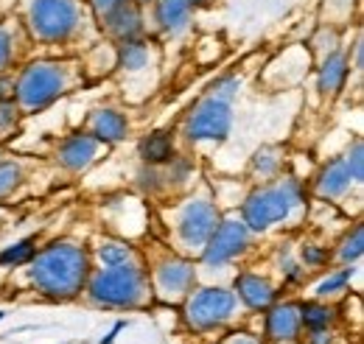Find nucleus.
I'll return each mask as SVG.
<instances>
[{"mask_svg":"<svg viewBox=\"0 0 364 344\" xmlns=\"http://www.w3.org/2000/svg\"><path fill=\"white\" fill-rule=\"evenodd\" d=\"M87 255L73 244H53L31 260V283L53 300H70L87 280Z\"/></svg>","mask_w":364,"mask_h":344,"instance_id":"obj_1","label":"nucleus"},{"mask_svg":"<svg viewBox=\"0 0 364 344\" xmlns=\"http://www.w3.org/2000/svg\"><path fill=\"white\" fill-rule=\"evenodd\" d=\"M303 202V190H300V182L294 179H286V182H277L269 185L264 190H255L247 202H244V224L247 230H267L277 221H286L291 210Z\"/></svg>","mask_w":364,"mask_h":344,"instance_id":"obj_2","label":"nucleus"},{"mask_svg":"<svg viewBox=\"0 0 364 344\" xmlns=\"http://www.w3.org/2000/svg\"><path fill=\"white\" fill-rule=\"evenodd\" d=\"M143 283H146L143 272L135 266L129 263L109 266L90 280V297L98 305H112V308L135 305L143 297Z\"/></svg>","mask_w":364,"mask_h":344,"instance_id":"obj_3","label":"nucleus"},{"mask_svg":"<svg viewBox=\"0 0 364 344\" xmlns=\"http://www.w3.org/2000/svg\"><path fill=\"white\" fill-rule=\"evenodd\" d=\"M28 26L37 40L46 43L68 40L79 26V6L76 0H31Z\"/></svg>","mask_w":364,"mask_h":344,"instance_id":"obj_4","label":"nucleus"},{"mask_svg":"<svg viewBox=\"0 0 364 344\" xmlns=\"http://www.w3.org/2000/svg\"><path fill=\"white\" fill-rule=\"evenodd\" d=\"M17 104L26 109H43L62 90H65V70L53 62H34L17 79Z\"/></svg>","mask_w":364,"mask_h":344,"instance_id":"obj_5","label":"nucleus"},{"mask_svg":"<svg viewBox=\"0 0 364 344\" xmlns=\"http://www.w3.org/2000/svg\"><path fill=\"white\" fill-rule=\"evenodd\" d=\"M232 127V109L228 101L208 95L205 101H199V107L191 112L185 131L191 140H225Z\"/></svg>","mask_w":364,"mask_h":344,"instance_id":"obj_6","label":"nucleus"},{"mask_svg":"<svg viewBox=\"0 0 364 344\" xmlns=\"http://www.w3.org/2000/svg\"><path fill=\"white\" fill-rule=\"evenodd\" d=\"M235 308V297L228 289H202L188 302V322L193 328H213L225 322Z\"/></svg>","mask_w":364,"mask_h":344,"instance_id":"obj_7","label":"nucleus"},{"mask_svg":"<svg viewBox=\"0 0 364 344\" xmlns=\"http://www.w3.org/2000/svg\"><path fill=\"white\" fill-rule=\"evenodd\" d=\"M247 241H250V230H247L244 221H235V218H232V221L219 224V227L213 230V235L208 238L205 263H208V266H222V263H228V260H232L235 255L244 252Z\"/></svg>","mask_w":364,"mask_h":344,"instance_id":"obj_8","label":"nucleus"},{"mask_svg":"<svg viewBox=\"0 0 364 344\" xmlns=\"http://www.w3.org/2000/svg\"><path fill=\"white\" fill-rule=\"evenodd\" d=\"M216 227H219V213L213 202L196 199L185 205L180 215V235L188 247H205Z\"/></svg>","mask_w":364,"mask_h":344,"instance_id":"obj_9","label":"nucleus"},{"mask_svg":"<svg viewBox=\"0 0 364 344\" xmlns=\"http://www.w3.org/2000/svg\"><path fill=\"white\" fill-rule=\"evenodd\" d=\"M101 17H104L107 31L115 34V37H121V43H124V40H135L137 34L143 31V14H140V6L132 3V0L118 3L115 9H109V11L101 14Z\"/></svg>","mask_w":364,"mask_h":344,"instance_id":"obj_10","label":"nucleus"},{"mask_svg":"<svg viewBox=\"0 0 364 344\" xmlns=\"http://www.w3.org/2000/svg\"><path fill=\"white\" fill-rule=\"evenodd\" d=\"M95 151H98V140L92 134H70L59 146V163L70 171H82L92 163Z\"/></svg>","mask_w":364,"mask_h":344,"instance_id":"obj_11","label":"nucleus"},{"mask_svg":"<svg viewBox=\"0 0 364 344\" xmlns=\"http://www.w3.org/2000/svg\"><path fill=\"white\" fill-rule=\"evenodd\" d=\"M191 0H154V17L166 34H182L191 23Z\"/></svg>","mask_w":364,"mask_h":344,"instance_id":"obj_12","label":"nucleus"},{"mask_svg":"<svg viewBox=\"0 0 364 344\" xmlns=\"http://www.w3.org/2000/svg\"><path fill=\"white\" fill-rule=\"evenodd\" d=\"M235 291H238V297L247 302L250 308H269L274 300L272 283L258 277V274H241L235 280Z\"/></svg>","mask_w":364,"mask_h":344,"instance_id":"obj_13","label":"nucleus"},{"mask_svg":"<svg viewBox=\"0 0 364 344\" xmlns=\"http://www.w3.org/2000/svg\"><path fill=\"white\" fill-rule=\"evenodd\" d=\"M90 134L104 143H118L127 137V118L115 109H98L90 118Z\"/></svg>","mask_w":364,"mask_h":344,"instance_id":"obj_14","label":"nucleus"},{"mask_svg":"<svg viewBox=\"0 0 364 344\" xmlns=\"http://www.w3.org/2000/svg\"><path fill=\"white\" fill-rule=\"evenodd\" d=\"M157 283L163 291H171V294H185L191 286H193V266L185 263V260H171V263H163L157 269Z\"/></svg>","mask_w":364,"mask_h":344,"instance_id":"obj_15","label":"nucleus"},{"mask_svg":"<svg viewBox=\"0 0 364 344\" xmlns=\"http://www.w3.org/2000/svg\"><path fill=\"white\" fill-rule=\"evenodd\" d=\"M297 330H300V308H294V305H277V308H272V313L267 319V333L272 336L274 342L294 339Z\"/></svg>","mask_w":364,"mask_h":344,"instance_id":"obj_16","label":"nucleus"},{"mask_svg":"<svg viewBox=\"0 0 364 344\" xmlns=\"http://www.w3.org/2000/svg\"><path fill=\"white\" fill-rule=\"evenodd\" d=\"M348 73H350L348 56L339 53V50L328 53L325 62H322V68H319V90H322V92H336V90H342Z\"/></svg>","mask_w":364,"mask_h":344,"instance_id":"obj_17","label":"nucleus"},{"mask_svg":"<svg viewBox=\"0 0 364 344\" xmlns=\"http://www.w3.org/2000/svg\"><path fill=\"white\" fill-rule=\"evenodd\" d=\"M350 185H353V179H350V173L345 168L342 157H339V160H333L325 171L319 173L317 190H319V196H342Z\"/></svg>","mask_w":364,"mask_h":344,"instance_id":"obj_18","label":"nucleus"},{"mask_svg":"<svg viewBox=\"0 0 364 344\" xmlns=\"http://www.w3.org/2000/svg\"><path fill=\"white\" fill-rule=\"evenodd\" d=\"M174 154V146H171V137L166 131H157V134H149L143 143H140V157L149 163V166H160V163H168Z\"/></svg>","mask_w":364,"mask_h":344,"instance_id":"obj_19","label":"nucleus"},{"mask_svg":"<svg viewBox=\"0 0 364 344\" xmlns=\"http://www.w3.org/2000/svg\"><path fill=\"white\" fill-rule=\"evenodd\" d=\"M118 62H121V68L124 70H140V68H146V62H149V48L143 40H124L121 48H118Z\"/></svg>","mask_w":364,"mask_h":344,"instance_id":"obj_20","label":"nucleus"},{"mask_svg":"<svg viewBox=\"0 0 364 344\" xmlns=\"http://www.w3.org/2000/svg\"><path fill=\"white\" fill-rule=\"evenodd\" d=\"M328 322H331V308L317 305V302H306V305L300 308V325H306V328H311V330H319V328H325Z\"/></svg>","mask_w":364,"mask_h":344,"instance_id":"obj_21","label":"nucleus"},{"mask_svg":"<svg viewBox=\"0 0 364 344\" xmlns=\"http://www.w3.org/2000/svg\"><path fill=\"white\" fill-rule=\"evenodd\" d=\"M31 258H34V238L17 241L14 247H9V249L0 252V263L3 266H20V263H26V260Z\"/></svg>","mask_w":364,"mask_h":344,"instance_id":"obj_22","label":"nucleus"},{"mask_svg":"<svg viewBox=\"0 0 364 344\" xmlns=\"http://www.w3.org/2000/svg\"><path fill=\"white\" fill-rule=\"evenodd\" d=\"M362 252H364V230L356 227L353 235L345 238V244H342V249H339V260H342V263H356V260L362 258Z\"/></svg>","mask_w":364,"mask_h":344,"instance_id":"obj_23","label":"nucleus"},{"mask_svg":"<svg viewBox=\"0 0 364 344\" xmlns=\"http://www.w3.org/2000/svg\"><path fill=\"white\" fill-rule=\"evenodd\" d=\"M342 163H345V168H348V173H350V179H353V182H362V176H364V146H362V140H356V143H353V149L342 157Z\"/></svg>","mask_w":364,"mask_h":344,"instance_id":"obj_24","label":"nucleus"},{"mask_svg":"<svg viewBox=\"0 0 364 344\" xmlns=\"http://www.w3.org/2000/svg\"><path fill=\"white\" fill-rule=\"evenodd\" d=\"M129 255H132V249L124 247V244H101V249H98V258L107 266H121V263L129 260Z\"/></svg>","mask_w":364,"mask_h":344,"instance_id":"obj_25","label":"nucleus"},{"mask_svg":"<svg viewBox=\"0 0 364 344\" xmlns=\"http://www.w3.org/2000/svg\"><path fill=\"white\" fill-rule=\"evenodd\" d=\"M20 182V168L14 163H0V199L9 196Z\"/></svg>","mask_w":364,"mask_h":344,"instance_id":"obj_26","label":"nucleus"},{"mask_svg":"<svg viewBox=\"0 0 364 344\" xmlns=\"http://www.w3.org/2000/svg\"><path fill=\"white\" fill-rule=\"evenodd\" d=\"M350 274H353V269H345V272H339V274H333V277L322 280V283L317 286V294L319 297H328V294H333V291L345 289V283L350 280Z\"/></svg>","mask_w":364,"mask_h":344,"instance_id":"obj_27","label":"nucleus"},{"mask_svg":"<svg viewBox=\"0 0 364 344\" xmlns=\"http://www.w3.org/2000/svg\"><path fill=\"white\" fill-rule=\"evenodd\" d=\"M235 92H238V79H232V76L219 79L216 87H213V95H216V98H222V101H228V104L235 98Z\"/></svg>","mask_w":364,"mask_h":344,"instance_id":"obj_28","label":"nucleus"},{"mask_svg":"<svg viewBox=\"0 0 364 344\" xmlns=\"http://www.w3.org/2000/svg\"><path fill=\"white\" fill-rule=\"evenodd\" d=\"M277 157H272V151H258L255 157V171H261V176H272L277 171Z\"/></svg>","mask_w":364,"mask_h":344,"instance_id":"obj_29","label":"nucleus"},{"mask_svg":"<svg viewBox=\"0 0 364 344\" xmlns=\"http://www.w3.org/2000/svg\"><path fill=\"white\" fill-rule=\"evenodd\" d=\"M14 118H17V107H14V101H0V129H6L9 124H14Z\"/></svg>","mask_w":364,"mask_h":344,"instance_id":"obj_30","label":"nucleus"},{"mask_svg":"<svg viewBox=\"0 0 364 344\" xmlns=\"http://www.w3.org/2000/svg\"><path fill=\"white\" fill-rule=\"evenodd\" d=\"M9 59H11V34L0 26V70L9 65Z\"/></svg>","mask_w":364,"mask_h":344,"instance_id":"obj_31","label":"nucleus"},{"mask_svg":"<svg viewBox=\"0 0 364 344\" xmlns=\"http://www.w3.org/2000/svg\"><path fill=\"white\" fill-rule=\"evenodd\" d=\"M303 260H306V263H311V266H317V263L325 260V252L317 249V247H303Z\"/></svg>","mask_w":364,"mask_h":344,"instance_id":"obj_32","label":"nucleus"},{"mask_svg":"<svg viewBox=\"0 0 364 344\" xmlns=\"http://www.w3.org/2000/svg\"><path fill=\"white\" fill-rule=\"evenodd\" d=\"M90 3L98 14H107L109 9H115V6H118V3H124V0H90Z\"/></svg>","mask_w":364,"mask_h":344,"instance_id":"obj_33","label":"nucleus"},{"mask_svg":"<svg viewBox=\"0 0 364 344\" xmlns=\"http://www.w3.org/2000/svg\"><path fill=\"white\" fill-rule=\"evenodd\" d=\"M124 328H127V322H118V325L112 328V333H109V336H107V339H104L101 344H112V342H115V336H118V333H121Z\"/></svg>","mask_w":364,"mask_h":344,"instance_id":"obj_34","label":"nucleus"},{"mask_svg":"<svg viewBox=\"0 0 364 344\" xmlns=\"http://www.w3.org/2000/svg\"><path fill=\"white\" fill-rule=\"evenodd\" d=\"M9 90H14V85H11L9 79H0V101H6V95H9Z\"/></svg>","mask_w":364,"mask_h":344,"instance_id":"obj_35","label":"nucleus"},{"mask_svg":"<svg viewBox=\"0 0 364 344\" xmlns=\"http://www.w3.org/2000/svg\"><path fill=\"white\" fill-rule=\"evenodd\" d=\"M205 3H210V0H191V6H205Z\"/></svg>","mask_w":364,"mask_h":344,"instance_id":"obj_36","label":"nucleus"},{"mask_svg":"<svg viewBox=\"0 0 364 344\" xmlns=\"http://www.w3.org/2000/svg\"><path fill=\"white\" fill-rule=\"evenodd\" d=\"M132 3H137V6H146V3H154V0H132Z\"/></svg>","mask_w":364,"mask_h":344,"instance_id":"obj_37","label":"nucleus"},{"mask_svg":"<svg viewBox=\"0 0 364 344\" xmlns=\"http://www.w3.org/2000/svg\"><path fill=\"white\" fill-rule=\"evenodd\" d=\"M235 344H255V342H250V339H241V342H235Z\"/></svg>","mask_w":364,"mask_h":344,"instance_id":"obj_38","label":"nucleus"},{"mask_svg":"<svg viewBox=\"0 0 364 344\" xmlns=\"http://www.w3.org/2000/svg\"><path fill=\"white\" fill-rule=\"evenodd\" d=\"M3 316H6V313H3V311H0V319H3Z\"/></svg>","mask_w":364,"mask_h":344,"instance_id":"obj_39","label":"nucleus"}]
</instances>
